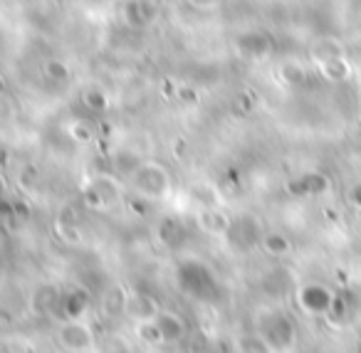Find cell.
<instances>
[{
  "label": "cell",
  "instance_id": "1",
  "mask_svg": "<svg viewBox=\"0 0 361 353\" xmlns=\"http://www.w3.org/2000/svg\"><path fill=\"white\" fill-rule=\"evenodd\" d=\"M129 185L141 198L159 200L171 190V173L156 161H146V163H139L129 173Z\"/></svg>",
  "mask_w": 361,
  "mask_h": 353
},
{
  "label": "cell",
  "instance_id": "2",
  "mask_svg": "<svg viewBox=\"0 0 361 353\" xmlns=\"http://www.w3.org/2000/svg\"><path fill=\"white\" fill-rule=\"evenodd\" d=\"M57 343L65 351H94V328L82 321V318H62L60 328H57Z\"/></svg>",
  "mask_w": 361,
  "mask_h": 353
},
{
  "label": "cell",
  "instance_id": "3",
  "mask_svg": "<svg viewBox=\"0 0 361 353\" xmlns=\"http://www.w3.org/2000/svg\"><path fill=\"white\" fill-rule=\"evenodd\" d=\"M297 304L310 316H326L334 306V294L322 284H305L297 292Z\"/></svg>",
  "mask_w": 361,
  "mask_h": 353
},
{
  "label": "cell",
  "instance_id": "4",
  "mask_svg": "<svg viewBox=\"0 0 361 353\" xmlns=\"http://www.w3.org/2000/svg\"><path fill=\"white\" fill-rule=\"evenodd\" d=\"M196 220H198V228H201L203 233L213 235V237H223V235H228L233 230L231 215L223 208H216V205H206V208L196 215Z\"/></svg>",
  "mask_w": 361,
  "mask_h": 353
},
{
  "label": "cell",
  "instance_id": "5",
  "mask_svg": "<svg viewBox=\"0 0 361 353\" xmlns=\"http://www.w3.org/2000/svg\"><path fill=\"white\" fill-rule=\"evenodd\" d=\"M159 311H161V304L156 302L151 294L136 292V294H129V302H126L124 316L129 318L131 323H139V321H149V318H156V314H159Z\"/></svg>",
  "mask_w": 361,
  "mask_h": 353
},
{
  "label": "cell",
  "instance_id": "6",
  "mask_svg": "<svg viewBox=\"0 0 361 353\" xmlns=\"http://www.w3.org/2000/svg\"><path fill=\"white\" fill-rule=\"evenodd\" d=\"M156 323H159L166 343H180L188 333L186 318L180 316V314L171 311V309H161V311L156 314Z\"/></svg>",
  "mask_w": 361,
  "mask_h": 353
},
{
  "label": "cell",
  "instance_id": "7",
  "mask_svg": "<svg viewBox=\"0 0 361 353\" xmlns=\"http://www.w3.org/2000/svg\"><path fill=\"white\" fill-rule=\"evenodd\" d=\"M159 18V8L151 0H129L124 6V23L129 27H149Z\"/></svg>",
  "mask_w": 361,
  "mask_h": 353
},
{
  "label": "cell",
  "instance_id": "8",
  "mask_svg": "<svg viewBox=\"0 0 361 353\" xmlns=\"http://www.w3.org/2000/svg\"><path fill=\"white\" fill-rule=\"evenodd\" d=\"M235 45H238V50H240L243 55L252 57V60H260V57L270 55V50H272V40L262 30L243 32V35L235 40Z\"/></svg>",
  "mask_w": 361,
  "mask_h": 353
},
{
  "label": "cell",
  "instance_id": "9",
  "mask_svg": "<svg viewBox=\"0 0 361 353\" xmlns=\"http://www.w3.org/2000/svg\"><path fill=\"white\" fill-rule=\"evenodd\" d=\"M60 304L65 318H82L92 304V292L87 287H75L60 299Z\"/></svg>",
  "mask_w": 361,
  "mask_h": 353
},
{
  "label": "cell",
  "instance_id": "10",
  "mask_svg": "<svg viewBox=\"0 0 361 353\" xmlns=\"http://www.w3.org/2000/svg\"><path fill=\"white\" fill-rule=\"evenodd\" d=\"M186 237H188L186 225L176 218H164L156 225V240L164 247H180V244L186 242Z\"/></svg>",
  "mask_w": 361,
  "mask_h": 353
},
{
  "label": "cell",
  "instance_id": "11",
  "mask_svg": "<svg viewBox=\"0 0 361 353\" xmlns=\"http://www.w3.org/2000/svg\"><path fill=\"white\" fill-rule=\"evenodd\" d=\"M126 302H129L126 287L111 284L104 292V297H102L99 309H102V314H104V318H119V316H124V311H126Z\"/></svg>",
  "mask_w": 361,
  "mask_h": 353
},
{
  "label": "cell",
  "instance_id": "12",
  "mask_svg": "<svg viewBox=\"0 0 361 353\" xmlns=\"http://www.w3.org/2000/svg\"><path fill=\"white\" fill-rule=\"evenodd\" d=\"M262 336H265V341L272 346V351L275 348H285V346H292L295 343V326H292L287 318H277V321L267 323V328L262 331Z\"/></svg>",
  "mask_w": 361,
  "mask_h": 353
},
{
  "label": "cell",
  "instance_id": "13",
  "mask_svg": "<svg viewBox=\"0 0 361 353\" xmlns=\"http://www.w3.org/2000/svg\"><path fill=\"white\" fill-rule=\"evenodd\" d=\"M317 67H319V75L324 77L326 82H331V85H339V82H346L351 77V67H349V62H346L344 55L319 62Z\"/></svg>",
  "mask_w": 361,
  "mask_h": 353
},
{
  "label": "cell",
  "instance_id": "14",
  "mask_svg": "<svg viewBox=\"0 0 361 353\" xmlns=\"http://www.w3.org/2000/svg\"><path fill=\"white\" fill-rule=\"evenodd\" d=\"M134 336H136V341H139L141 346H146V348L166 346L164 333H161V328H159V323H156V318H149V321L134 323Z\"/></svg>",
  "mask_w": 361,
  "mask_h": 353
},
{
  "label": "cell",
  "instance_id": "15",
  "mask_svg": "<svg viewBox=\"0 0 361 353\" xmlns=\"http://www.w3.org/2000/svg\"><path fill=\"white\" fill-rule=\"evenodd\" d=\"M260 244L270 257H287L292 252V240L282 233H267L260 240Z\"/></svg>",
  "mask_w": 361,
  "mask_h": 353
},
{
  "label": "cell",
  "instance_id": "16",
  "mask_svg": "<svg viewBox=\"0 0 361 353\" xmlns=\"http://www.w3.org/2000/svg\"><path fill=\"white\" fill-rule=\"evenodd\" d=\"M339 55H344V47H341V42L334 40V37H324V40H319L310 50V57L314 65H319V62H324V60H331V57H339Z\"/></svg>",
  "mask_w": 361,
  "mask_h": 353
},
{
  "label": "cell",
  "instance_id": "17",
  "mask_svg": "<svg viewBox=\"0 0 361 353\" xmlns=\"http://www.w3.org/2000/svg\"><path fill=\"white\" fill-rule=\"evenodd\" d=\"M60 292H57V287H52V284H42V287H37L35 297H32V306L37 309V311L42 314H50L52 309L60 304Z\"/></svg>",
  "mask_w": 361,
  "mask_h": 353
},
{
  "label": "cell",
  "instance_id": "18",
  "mask_svg": "<svg viewBox=\"0 0 361 353\" xmlns=\"http://www.w3.org/2000/svg\"><path fill=\"white\" fill-rule=\"evenodd\" d=\"M277 77H280V82H282V85H287V87H302V85H305V80H307V70L300 65V62L287 60V62H282V65H280Z\"/></svg>",
  "mask_w": 361,
  "mask_h": 353
},
{
  "label": "cell",
  "instance_id": "19",
  "mask_svg": "<svg viewBox=\"0 0 361 353\" xmlns=\"http://www.w3.org/2000/svg\"><path fill=\"white\" fill-rule=\"evenodd\" d=\"M297 185H300V193L305 195H319V193H326L329 190V178H326L324 173H319V171H312V173L302 175L300 180H297Z\"/></svg>",
  "mask_w": 361,
  "mask_h": 353
},
{
  "label": "cell",
  "instance_id": "20",
  "mask_svg": "<svg viewBox=\"0 0 361 353\" xmlns=\"http://www.w3.org/2000/svg\"><path fill=\"white\" fill-rule=\"evenodd\" d=\"M42 75H45V80L62 85V82L70 80L72 72H70V67H67L65 62L57 60V57H52V60H45V62H42Z\"/></svg>",
  "mask_w": 361,
  "mask_h": 353
},
{
  "label": "cell",
  "instance_id": "21",
  "mask_svg": "<svg viewBox=\"0 0 361 353\" xmlns=\"http://www.w3.org/2000/svg\"><path fill=\"white\" fill-rule=\"evenodd\" d=\"M67 134H70V139L72 141H77V144H82V146H87V144H92V141L97 139V129L90 124V121H72L70 126H67Z\"/></svg>",
  "mask_w": 361,
  "mask_h": 353
},
{
  "label": "cell",
  "instance_id": "22",
  "mask_svg": "<svg viewBox=\"0 0 361 353\" xmlns=\"http://www.w3.org/2000/svg\"><path fill=\"white\" fill-rule=\"evenodd\" d=\"M55 235L62 244H70V247H77L82 244V233H80V225H72V223H60L55 220Z\"/></svg>",
  "mask_w": 361,
  "mask_h": 353
},
{
  "label": "cell",
  "instance_id": "23",
  "mask_svg": "<svg viewBox=\"0 0 361 353\" xmlns=\"http://www.w3.org/2000/svg\"><path fill=\"white\" fill-rule=\"evenodd\" d=\"M82 104H85L87 109H92V111H106V109H109V99H106L104 92L97 89V87L85 89V94H82Z\"/></svg>",
  "mask_w": 361,
  "mask_h": 353
},
{
  "label": "cell",
  "instance_id": "24",
  "mask_svg": "<svg viewBox=\"0 0 361 353\" xmlns=\"http://www.w3.org/2000/svg\"><path fill=\"white\" fill-rule=\"evenodd\" d=\"M82 205L90 210H104L106 203H104V195L99 193V188H97L94 183H90L85 190H82Z\"/></svg>",
  "mask_w": 361,
  "mask_h": 353
},
{
  "label": "cell",
  "instance_id": "25",
  "mask_svg": "<svg viewBox=\"0 0 361 353\" xmlns=\"http://www.w3.org/2000/svg\"><path fill=\"white\" fill-rule=\"evenodd\" d=\"M238 351H272V346L260 333V336H243L238 341Z\"/></svg>",
  "mask_w": 361,
  "mask_h": 353
},
{
  "label": "cell",
  "instance_id": "26",
  "mask_svg": "<svg viewBox=\"0 0 361 353\" xmlns=\"http://www.w3.org/2000/svg\"><path fill=\"white\" fill-rule=\"evenodd\" d=\"M176 99L183 106H196L198 104V92L196 87H176Z\"/></svg>",
  "mask_w": 361,
  "mask_h": 353
},
{
  "label": "cell",
  "instance_id": "27",
  "mask_svg": "<svg viewBox=\"0 0 361 353\" xmlns=\"http://www.w3.org/2000/svg\"><path fill=\"white\" fill-rule=\"evenodd\" d=\"M57 220L60 223H72V225H80V213H77L75 205H65V208L60 210V215H57Z\"/></svg>",
  "mask_w": 361,
  "mask_h": 353
},
{
  "label": "cell",
  "instance_id": "28",
  "mask_svg": "<svg viewBox=\"0 0 361 353\" xmlns=\"http://www.w3.org/2000/svg\"><path fill=\"white\" fill-rule=\"evenodd\" d=\"M186 3L196 11H213L218 6V0H186Z\"/></svg>",
  "mask_w": 361,
  "mask_h": 353
},
{
  "label": "cell",
  "instance_id": "29",
  "mask_svg": "<svg viewBox=\"0 0 361 353\" xmlns=\"http://www.w3.org/2000/svg\"><path fill=\"white\" fill-rule=\"evenodd\" d=\"M349 200H351V205H356V208H361V180L354 185V188L349 190Z\"/></svg>",
  "mask_w": 361,
  "mask_h": 353
}]
</instances>
